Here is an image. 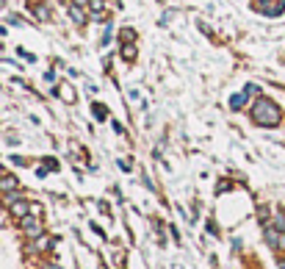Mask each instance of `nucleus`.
<instances>
[{
  "label": "nucleus",
  "instance_id": "obj_10",
  "mask_svg": "<svg viewBox=\"0 0 285 269\" xmlns=\"http://www.w3.org/2000/svg\"><path fill=\"white\" fill-rule=\"evenodd\" d=\"M94 117H97V120H100V122H103V120H105V117H108V108H105V106H103V103H97V106H94Z\"/></svg>",
  "mask_w": 285,
  "mask_h": 269
},
{
  "label": "nucleus",
  "instance_id": "obj_17",
  "mask_svg": "<svg viewBox=\"0 0 285 269\" xmlns=\"http://www.w3.org/2000/svg\"><path fill=\"white\" fill-rule=\"evenodd\" d=\"M0 178H3V170H0Z\"/></svg>",
  "mask_w": 285,
  "mask_h": 269
},
{
  "label": "nucleus",
  "instance_id": "obj_14",
  "mask_svg": "<svg viewBox=\"0 0 285 269\" xmlns=\"http://www.w3.org/2000/svg\"><path fill=\"white\" fill-rule=\"evenodd\" d=\"M91 0H75V6H89Z\"/></svg>",
  "mask_w": 285,
  "mask_h": 269
},
{
  "label": "nucleus",
  "instance_id": "obj_1",
  "mask_svg": "<svg viewBox=\"0 0 285 269\" xmlns=\"http://www.w3.org/2000/svg\"><path fill=\"white\" fill-rule=\"evenodd\" d=\"M252 120L263 128H274V125H280V108L274 106L271 100L260 97L255 106H252Z\"/></svg>",
  "mask_w": 285,
  "mask_h": 269
},
{
  "label": "nucleus",
  "instance_id": "obj_7",
  "mask_svg": "<svg viewBox=\"0 0 285 269\" xmlns=\"http://www.w3.org/2000/svg\"><path fill=\"white\" fill-rule=\"evenodd\" d=\"M266 241H269L271 247H280V244H283V236H280L277 230H271V227H266Z\"/></svg>",
  "mask_w": 285,
  "mask_h": 269
},
{
  "label": "nucleus",
  "instance_id": "obj_16",
  "mask_svg": "<svg viewBox=\"0 0 285 269\" xmlns=\"http://www.w3.org/2000/svg\"><path fill=\"white\" fill-rule=\"evenodd\" d=\"M42 269H58V267H42Z\"/></svg>",
  "mask_w": 285,
  "mask_h": 269
},
{
  "label": "nucleus",
  "instance_id": "obj_13",
  "mask_svg": "<svg viewBox=\"0 0 285 269\" xmlns=\"http://www.w3.org/2000/svg\"><path fill=\"white\" fill-rule=\"evenodd\" d=\"M244 92H246V94H249V97H252V94H257V86H255V84H249V86H246V89H244Z\"/></svg>",
  "mask_w": 285,
  "mask_h": 269
},
{
  "label": "nucleus",
  "instance_id": "obj_15",
  "mask_svg": "<svg viewBox=\"0 0 285 269\" xmlns=\"http://www.w3.org/2000/svg\"><path fill=\"white\" fill-rule=\"evenodd\" d=\"M280 269H285V261H280Z\"/></svg>",
  "mask_w": 285,
  "mask_h": 269
},
{
  "label": "nucleus",
  "instance_id": "obj_9",
  "mask_svg": "<svg viewBox=\"0 0 285 269\" xmlns=\"http://www.w3.org/2000/svg\"><path fill=\"white\" fill-rule=\"evenodd\" d=\"M122 58H127V61H133V58H136V45H122Z\"/></svg>",
  "mask_w": 285,
  "mask_h": 269
},
{
  "label": "nucleus",
  "instance_id": "obj_5",
  "mask_svg": "<svg viewBox=\"0 0 285 269\" xmlns=\"http://www.w3.org/2000/svg\"><path fill=\"white\" fill-rule=\"evenodd\" d=\"M17 178L14 175H3L0 178V191H17Z\"/></svg>",
  "mask_w": 285,
  "mask_h": 269
},
{
  "label": "nucleus",
  "instance_id": "obj_4",
  "mask_svg": "<svg viewBox=\"0 0 285 269\" xmlns=\"http://www.w3.org/2000/svg\"><path fill=\"white\" fill-rule=\"evenodd\" d=\"M67 14H70V20L75 22V25H86V11H83V6H75V3H72V6L67 8Z\"/></svg>",
  "mask_w": 285,
  "mask_h": 269
},
{
  "label": "nucleus",
  "instance_id": "obj_6",
  "mask_svg": "<svg viewBox=\"0 0 285 269\" xmlns=\"http://www.w3.org/2000/svg\"><path fill=\"white\" fill-rule=\"evenodd\" d=\"M89 8H91V14L97 17V20H105V3L103 0H91Z\"/></svg>",
  "mask_w": 285,
  "mask_h": 269
},
{
  "label": "nucleus",
  "instance_id": "obj_12",
  "mask_svg": "<svg viewBox=\"0 0 285 269\" xmlns=\"http://www.w3.org/2000/svg\"><path fill=\"white\" fill-rule=\"evenodd\" d=\"M34 11H36V17H39V20H47V8H44V6H36Z\"/></svg>",
  "mask_w": 285,
  "mask_h": 269
},
{
  "label": "nucleus",
  "instance_id": "obj_11",
  "mask_svg": "<svg viewBox=\"0 0 285 269\" xmlns=\"http://www.w3.org/2000/svg\"><path fill=\"white\" fill-rule=\"evenodd\" d=\"M133 36H136L133 28H122V39H125V42H133Z\"/></svg>",
  "mask_w": 285,
  "mask_h": 269
},
{
  "label": "nucleus",
  "instance_id": "obj_3",
  "mask_svg": "<svg viewBox=\"0 0 285 269\" xmlns=\"http://www.w3.org/2000/svg\"><path fill=\"white\" fill-rule=\"evenodd\" d=\"M28 211H31V203H28V200H14V203H11V217H17V220L28 217Z\"/></svg>",
  "mask_w": 285,
  "mask_h": 269
},
{
  "label": "nucleus",
  "instance_id": "obj_2",
  "mask_svg": "<svg viewBox=\"0 0 285 269\" xmlns=\"http://www.w3.org/2000/svg\"><path fill=\"white\" fill-rule=\"evenodd\" d=\"M20 225H22V230L31 236V239H36V236H42V222L36 220V217H22L20 220Z\"/></svg>",
  "mask_w": 285,
  "mask_h": 269
},
{
  "label": "nucleus",
  "instance_id": "obj_8",
  "mask_svg": "<svg viewBox=\"0 0 285 269\" xmlns=\"http://www.w3.org/2000/svg\"><path fill=\"white\" fill-rule=\"evenodd\" d=\"M246 100H249V94H246V92H244V94H236V97H230V108H233V111H238V108L246 103Z\"/></svg>",
  "mask_w": 285,
  "mask_h": 269
}]
</instances>
